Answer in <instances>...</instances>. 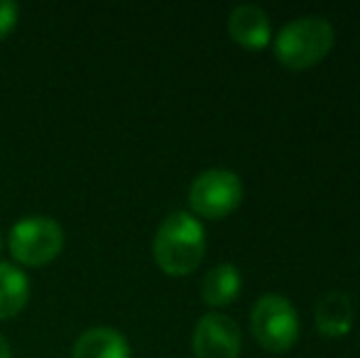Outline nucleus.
<instances>
[{
	"label": "nucleus",
	"mask_w": 360,
	"mask_h": 358,
	"mask_svg": "<svg viewBox=\"0 0 360 358\" xmlns=\"http://www.w3.org/2000/svg\"><path fill=\"white\" fill-rule=\"evenodd\" d=\"M0 358H10V344L0 336Z\"/></svg>",
	"instance_id": "13"
},
{
	"label": "nucleus",
	"mask_w": 360,
	"mask_h": 358,
	"mask_svg": "<svg viewBox=\"0 0 360 358\" xmlns=\"http://www.w3.org/2000/svg\"><path fill=\"white\" fill-rule=\"evenodd\" d=\"M255 341L270 354H285L299 339V314L287 297L270 292L255 302L250 314Z\"/></svg>",
	"instance_id": "3"
},
{
	"label": "nucleus",
	"mask_w": 360,
	"mask_h": 358,
	"mask_svg": "<svg viewBox=\"0 0 360 358\" xmlns=\"http://www.w3.org/2000/svg\"><path fill=\"white\" fill-rule=\"evenodd\" d=\"M74 358H130V344L110 326H94L76 339Z\"/></svg>",
	"instance_id": "8"
},
{
	"label": "nucleus",
	"mask_w": 360,
	"mask_h": 358,
	"mask_svg": "<svg viewBox=\"0 0 360 358\" xmlns=\"http://www.w3.org/2000/svg\"><path fill=\"white\" fill-rule=\"evenodd\" d=\"M0 250H3V234H0Z\"/></svg>",
	"instance_id": "14"
},
{
	"label": "nucleus",
	"mask_w": 360,
	"mask_h": 358,
	"mask_svg": "<svg viewBox=\"0 0 360 358\" xmlns=\"http://www.w3.org/2000/svg\"><path fill=\"white\" fill-rule=\"evenodd\" d=\"M240 329L226 314H204L194 329V356L196 358H238L240 356Z\"/></svg>",
	"instance_id": "6"
},
{
	"label": "nucleus",
	"mask_w": 360,
	"mask_h": 358,
	"mask_svg": "<svg viewBox=\"0 0 360 358\" xmlns=\"http://www.w3.org/2000/svg\"><path fill=\"white\" fill-rule=\"evenodd\" d=\"M243 201V181L233 170H206L189 186V204L194 214L218 221L231 216Z\"/></svg>",
	"instance_id": "5"
},
{
	"label": "nucleus",
	"mask_w": 360,
	"mask_h": 358,
	"mask_svg": "<svg viewBox=\"0 0 360 358\" xmlns=\"http://www.w3.org/2000/svg\"><path fill=\"white\" fill-rule=\"evenodd\" d=\"M206 253V234L199 219L186 211L169 214L157 229L152 255L167 275H189L201 265Z\"/></svg>",
	"instance_id": "1"
},
{
	"label": "nucleus",
	"mask_w": 360,
	"mask_h": 358,
	"mask_svg": "<svg viewBox=\"0 0 360 358\" xmlns=\"http://www.w3.org/2000/svg\"><path fill=\"white\" fill-rule=\"evenodd\" d=\"M336 32L333 25L321 15H304L294 18L275 37V57L282 67L302 72L321 59L333 49Z\"/></svg>",
	"instance_id": "2"
},
{
	"label": "nucleus",
	"mask_w": 360,
	"mask_h": 358,
	"mask_svg": "<svg viewBox=\"0 0 360 358\" xmlns=\"http://www.w3.org/2000/svg\"><path fill=\"white\" fill-rule=\"evenodd\" d=\"M30 280L18 265L0 263V319L20 314L27 305Z\"/></svg>",
	"instance_id": "11"
},
{
	"label": "nucleus",
	"mask_w": 360,
	"mask_h": 358,
	"mask_svg": "<svg viewBox=\"0 0 360 358\" xmlns=\"http://www.w3.org/2000/svg\"><path fill=\"white\" fill-rule=\"evenodd\" d=\"M228 34H231L236 44L252 49V52L265 49L272 39L270 18L257 5H238V8H233L231 18H228Z\"/></svg>",
	"instance_id": "7"
},
{
	"label": "nucleus",
	"mask_w": 360,
	"mask_h": 358,
	"mask_svg": "<svg viewBox=\"0 0 360 358\" xmlns=\"http://www.w3.org/2000/svg\"><path fill=\"white\" fill-rule=\"evenodd\" d=\"M353 302L343 292H328L316 305V326L323 336L338 339L346 336L353 326Z\"/></svg>",
	"instance_id": "9"
},
{
	"label": "nucleus",
	"mask_w": 360,
	"mask_h": 358,
	"mask_svg": "<svg viewBox=\"0 0 360 358\" xmlns=\"http://www.w3.org/2000/svg\"><path fill=\"white\" fill-rule=\"evenodd\" d=\"M243 290V277L240 270L231 263L216 265L209 270V275L201 282V300L209 307H226L238 300Z\"/></svg>",
	"instance_id": "10"
},
{
	"label": "nucleus",
	"mask_w": 360,
	"mask_h": 358,
	"mask_svg": "<svg viewBox=\"0 0 360 358\" xmlns=\"http://www.w3.org/2000/svg\"><path fill=\"white\" fill-rule=\"evenodd\" d=\"M8 248L18 263L39 268L52 263L64 248V231L49 216H27L13 226L8 236Z\"/></svg>",
	"instance_id": "4"
},
{
	"label": "nucleus",
	"mask_w": 360,
	"mask_h": 358,
	"mask_svg": "<svg viewBox=\"0 0 360 358\" xmlns=\"http://www.w3.org/2000/svg\"><path fill=\"white\" fill-rule=\"evenodd\" d=\"M15 23H18V5L10 0H0V39L8 37Z\"/></svg>",
	"instance_id": "12"
}]
</instances>
